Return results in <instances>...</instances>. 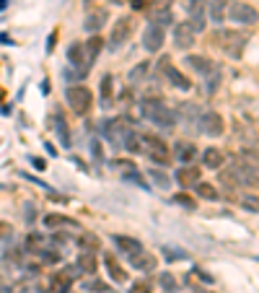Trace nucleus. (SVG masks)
<instances>
[{
  "mask_svg": "<svg viewBox=\"0 0 259 293\" xmlns=\"http://www.w3.org/2000/svg\"><path fill=\"white\" fill-rule=\"evenodd\" d=\"M215 44L228 55V58L239 60L241 55H244V47H246V37H244V34H239L236 29H220L215 34Z\"/></svg>",
  "mask_w": 259,
  "mask_h": 293,
  "instance_id": "obj_1",
  "label": "nucleus"
},
{
  "mask_svg": "<svg viewBox=\"0 0 259 293\" xmlns=\"http://www.w3.org/2000/svg\"><path fill=\"white\" fill-rule=\"evenodd\" d=\"M143 115L148 117L155 127H161V130H171L176 125V115L166 104H161V101H145V104H143Z\"/></svg>",
  "mask_w": 259,
  "mask_h": 293,
  "instance_id": "obj_2",
  "label": "nucleus"
},
{
  "mask_svg": "<svg viewBox=\"0 0 259 293\" xmlns=\"http://www.w3.org/2000/svg\"><path fill=\"white\" fill-rule=\"evenodd\" d=\"M143 153L148 156L155 166H166L168 161H171V151H168V145L161 138L151 135V132L143 135Z\"/></svg>",
  "mask_w": 259,
  "mask_h": 293,
  "instance_id": "obj_3",
  "label": "nucleus"
},
{
  "mask_svg": "<svg viewBox=\"0 0 259 293\" xmlns=\"http://www.w3.org/2000/svg\"><path fill=\"white\" fill-rule=\"evenodd\" d=\"M67 96V104H70V109L75 112V115H88V109H91L94 104V94H91V88H86V86H70L65 91Z\"/></svg>",
  "mask_w": 259,
  "mask_h": 293,
  "instance_id": "obj_4",
  "label": "nucleus"
},
{
  "mask_svg": "<svg viewBox=\"0 0 259 293\" xmlns=\"http://www.w3.org/2000/svg\"><path fill=\"white\" fill-rule=\"evenodd\" d=\"M228 18L233 24H241V26H254L259 21V10L249 3H233L228 8Z\"/></svg>",
  "mask_w": 259,
  "mask_h": 293,
  "instance_id": "obj_5",
  "label": "nucleus"
},
{
  "mask_svg": "<svg viewBox=\"0 0 259 293\" xmlns=\"http://www.w3.org/2000/svg\"><path fill=\"white\" fill-rule=\"evenodd\" d=\"M130 34H132V18H130V16L117 18L114 26H111V34H109V47H111V50L122 47V44L130 39Z\"/></svg>",
  "mask_w": 259,
  "mask_h": 293,
  "instance_id": "obj_6",
  "label": "nucleus"
},
{
  "mask_svg": "<svg viewBox=\"0 0 259 293\" xmlns=\"http://www.w3.org/2000/svg\"><path fill=\"white\" fill-rule=\"evenodd\" d=\"M127 125H130L127 119H109V122H104L106 140H109L111 145H125V138H127V135L132 132Z\"/></svg>",
  "mask_w": 259,
  "mask_h": 293,
  "instance_id": "obj_7",
  "label": "nucleus"
},
{
  "mask_svg": "<svg viewBox=\"0 0 259 293\" xmlns=\"http://www.w3.org/2000/svg\"><path fill=\"white\" fill-rule=\"evenodd\" d=\"M163 42H166V31L163 26L158 24H148L143 31V47L148 50V52H158L163 47Z\"/></svg>",
  "mask_w": 259,
  "mask_h": 293,
  "instance_id": "obj_8",
  "label": "nucleus"
},
{
  "mask_svg": "<svg viewBox=\"0 0 259 293\" xmlns=\"http://www.w3.org/2000/svg\"><path fill=\"white\" fill-rule=\"evenodd\" d=\"M200 127H202V132L205 135H210V138H218V135H223V117L218 115V112H212V109H207V112H202L200 115Z\"/></svg>",
  "mask_w": 259,
  "mask_h": 293,
  "instance_id": "obj_9",
  "label": "nucleus"
},
{
  "mask_svg": "<svg viewBox=\"0 0 259 293\" xmlns=\"http://www.w3.org/2000/svg\"><path fill=\"white\" fill-rule=\"evenodd\" d=\"M195 39H197V31L192 29L189 21H182V24L174 26V44L179 50H189L195 44Z\"/></svg>",
  "mask_w": 259,
  "mask_h": 293,
  "instance_id": "obj_10",
  "label": "nucleus"
},
{
  "mask_svg": "<svg viewBox=\"0 0 259 293\" xmlns=\"http://www.w3.org/2000/svg\"><path fill=\"white\" fill-rule=\"evenodd\" d=\"M75 270H78V267H75ZM75 270H73V267H65L62 273H54L52 280H50V291H52V293H70L73 280L78 278Z\"/></svg>",
  "mask_w": 259,
  "mask_h": 293,
  "instance_id": "obj_11",
  "label": "nucleus"
},
{
  "mask_svg": "<svg viewBox=\"0 0 259 293\" xmlns=\"http://www.w3.org/2000/svg\"><path fill=\"white\" fill-rule=\"evenodd\" d=\"M187 65L192 67L197 75H202V78H210L212 73L218 70L215 62H212L210 58H205V55H189V58H187Z\"/></svg>",
  "mask_w": 259,
  "mask_h": 293,
  "instance_id": "obj_12",
  "label": "nucleus"
},
{
  "mask_svg": "<svg viewBox=\"0 0 259 293\" xmlns=\"http://www.w3.org/2000/svg\"><path fill=\"white\" fill-rule=\"evenodd\" d=\"M200 174L202 172L197 166H182V169H176V184L184 189H192L200 184Z\"/></svg>",
  "mask_w": 259,
  "mask_h": 293,
  "instance_id": "obj_13",
  "label": "nucleus"
},
{
  "mask_svg": "<svg viewBox=\"0 0 259 293\" xmlns=\"http://www.w3.org/2000/svg\"><path fill=\"white\" fill-rule=\"evenodd\" d=\"M161 67H163V73H166V78H168V83H171V86L182 88V91H189V88H192V81H189L182 70H176L174 65H168V60H163Z\"/></svg>",
  "mask_w": 259,
  "mask_h": 293,
  "instance_id": "obj_14",
  "label": "nucleus"
},
{
  "mask_svg": "<svg viewBox=\"0 0 259 293\" xmlns=\"http://www.w3.org/2000/svg\"><path fill=\"white\" fill-rule=\"evenodd\" d=\"M67 58H70L73 65H78V73H86L88 70V55H86V44L83 42H73V47L67 50Z\"/></svg>",
  "mask_w": 259,
  "mask_h": 293,
  "instance_id": "obj_15",
  "label": "nucleus"
},
{
  "mask_svg": "<svg viewBox=\"0 0 259 293\" xmlns=\"http://www.w3.org/2000/svg\"><path fill=\"white\" fill-rule=\"evenodd\" d=\"M114 246H117V252L119 254H125V257H132V254H138L143 252V244L135 239V236H114Z\"/></svg>",
  "mask_w": 259,
  "mask_h": 293,
  "instance_id": "obj_16",
  "label": "nucleus"
},
{
  "mask_svg": "<svg viewBox=\"0 0 259 293\" xmlns=\"http://www.w3.org/2000/svg\"><path fill=\"white\" fill-rule=\"evenodd\" d=\"M202 164H205V169H215V172H220L223 164H226V153H223L220 148H215V145H210V148L202 151Z\"/></svg>",
  "mask_w": 259,
  "mask_h": 293,
  "instance_id": "obj_17",
  "label": "nucleus"
},
{
  "mask_svg": "<svg viewBox=\"0 0 259 293\" xmlns=\"http://www.w3.org/2000/svg\"><path fill=\"white\" fill-rule=\"evenodd\" d=\"M106 21H109V10L106 8H94V10H88V16H86V31H99L101 26H104L106 24Z\"/></svg>",
  "mask_w": 259,
  "mask_h": 293,
  "instance_id": "obj_18",
  "label": "nucleus"
},
{
  "mask_svg": "<svg viewBox=\"0 0 259 293\" xmlns=\"http://www.w3.org/2000/svg\"><path fill=\"white\" fill-rule=\"evenodd\" d=\"M44 226L52 229V231H60V229H81L73 218H67V216H60V213H50V216H44Z\"/></svg>",
  "mask_w": 259,
  "mask_h": 293,
  "instance_id": "obj_19",
  "label": "nucleus"
},
{
  "mask_svg": "<svg viewBox=\"0 0 259 293\" xmlns=\"http://www.w3.org/2000/svg\"><path fill=\"white\" fill-rule=\"evenodd\" d=\"M130 265L135 270H140V273H151V270H155V254L153 252H138V254H132L130 257Z\"/></svg>",
  "mask_w": 259,
  "mask_h": 293,
  "instance_id": "obj_20",
  "label": "nucleus"
},
{
  "mask_svg": "<svg viewBox=\"0 0 259 293\" xmlns=\"http://www.w3.org/2000/svg\"><path fill=\"white\" fill-rule=\"evenodd\" d=\"M104 265H106V270H109V278L114 280V283H125V280H127L125 267H122V265L114 260V254H111V252H106V254H104Z\"/></svg>",
  "mask_w": 259,
  "mask_h": 293,
  "instance_id": "obj_21",
  "label": "nucleus"
},
{
  "mask_svg": "<svg viewBox=\"0 0 259 293\" xmlns=\"http://www.w3.org/2000/svg\"><path fill=\"white\" fill-rule=\"evenodd\" d=\"M174 156H176V161H184L189 164L197 156V145L195 143H189V140H176L174 145Z\"/></svg>",
  "mask_w": 259,
  "mask_h": 293,
  "instance_id": "obj_22",
  "label": "nucleus"
},
{
  "mask_svg": "<svg viewBox=\"0 0 259 293\" xmlns=\"http://www.w3.org/2000/svg\"><path fill=\"white\" fill-rule=\"evenodd\" d=\"M75 267L81 270V273H86V275H94L96 267H99L96 252H81V254H78V260H75Z\"/></svg>",
  "mask_w": 259,
  "mask_h": 293,
  "instance_id": "obj_23",
  "label": "nucleus"
},
{
  "mask_svg": "<svg viewBox=\"0 0 259 293\" xmlns=\"http://www.w3.org/2000/svg\"><path fill=\"white\" fill-rule=\"evenodd\" d=\"M52 125H54V132H57L60 143L65 145V148H70V132H67V122L62 117V112H54L52 115Z\"/></svg>",
  "mask_w": 259,
  "mask_h": 293,
  "instance_id": "obj_24",
  "label": "nucleus"
},
{
  "mask_svg": "<svg viewBox=\"0 0 259 293\" xmlns=\"http://www.w3.org/2000/svg\"><path fill=\"white\" fill-rule=\"evenodd\" d=\"M26 246H29V252H31V254H39V257L50 249V246H47V239H44V236H39V234H29Z\"/></svg>",
  "mask_w": 259,
  "mask_h": 293,
  "instance_id": "obj_25",
  "label": "nucleus"
},
{
  "mask_svg": "<svg viewBox=\"0 0 259 293\" xmlns=\"http://www.w3.org/2000/svg\"><path fill=\"white\" fill-rule=\"evenodd\" d=\"M226 3L228 0H212L210 3V18L215 24H223V18H226Z\"/></svg>",
  "mask_w": 259,
  "mask_h": 293,
  "instance_id": "obj_26",
  "label": "nucleus"
},
{
  "mask_svg": "<svg viewBox=\"0 0 259 293\" xmlns=\"http://www.w3.org/2000/svg\"><path fill=\"white\" fill-rule=\"evenodd\" d=\"M151 24H158V26H168V24H174L171 10H168V8H155V13H153V18H151Z\"/></svg>",
  "mask_w": 259,
  "mask_h": 293,
  "instance_id": "obj_27",
  "label": "nucleus"
},
{
  "mask_svg": "<svg viewBox=\"0 0 259 293\" xmlns=\"http://www.w3.org/2000/svg\"><path fill=\"white\" fill-rule=\"evenodd\" d=\"M125 151H130V153H143V135L130 132L127 138H125Z\"/></svg>",
  "mask_w": 259,
  "mask_h": 293,
  "instance_id": "obj_28",
  "label": "nucleus"
},
{
  "mask_svg": "<svg viewBox=\"0 0 259 293\" xmlns=\"http://www.w3.org/2000/svg\"><path fill=\"white\" fill-rule=\"evenodd\" d=\"M195 192H197L202 200H218V189L212 187L210 182H200V184L195 187Z\"/></svg>",
  "mask_w": 259,
  "mask_h": 293,
  "instance_id": "obj_29",
  "label": "nucleus"
},
{
  "mask_svg": "<svg viewBox=\"0 0 259 293\" xmlns=\"http://www.w3.org/2000/svg\"><path fill=\"white\" fill-rule=\"evenodd\" d=\"M187 10H189V16H192V21L205 18V0H189Z\"/></svg>",
  "mask_w": 259,
  "mask_h": 293,
  "instance_id": "obj_30",
  "label": "nucleus"
},
{
  "mask_svg": "<svg viewBox=\"0 0 259 293\" xmlns=\"http://www.w3.org/2000/svg\"><path fill=\"white\" fill-rule=\"evenodd\" d=\"M78 246H81L83 252H96L99 249V239L91 236V234H81L78 236Z\"/></svg>",
  "mask_w": 259,
  "mask_h": 293,
  "instance_id": "obj_31",
  "label": "nucleus"
},
{
  "mask_svg": "<svg viewBox=\"0 0 259 293\" xmlns=\"http://www.w3.org/2000/svg\"><path fill=\"white\" fill-rule=\"evenodd\" d=\"M241 161L249 166L254 174H259V151H244L241 153Z\"/></svg>",
  "mask_w": 259,
  "mask_h": 293,
  "instance_id": "obj_32",
  "label": "nucleus"
},
{
  "mask_svg": "<svg viewBox=\"0 0 259 293\" xmlns=\"http://www.w3.org/2000/svg\"><path fill=\"white\" fill-rule=\"evenodd\" d=\"M101 44H104V42H101L99 37H94V39H88V42H86V55H88V62H94V60L99 58Z\"/></svg>",
  "mask_w": 259,
  "mask_h": 293,
  "instance_id": "obj_33",
  "label": "nucleus"
},
{
  "mask_svg": "<svg viewBox=\"0 0 259 293\" xmlns=\"http://www.w3.org/2000/svg\"><path fill=\"white\" fill-rule=\"evenodd\" d=\"M241 208L249 213H259V195H241Z\"/></svg>",
  "mask_w": 259,
  "mask_h": 293,
  "instance_id": "obj_34",
  "label": "nucleus"
},
{
  "mask_svg": "<svg viewBox=\"0 0 259 293\" xmlns=\"http://www.w3.org/2000/svg\"><path fill=\"white\" fill-rule=\"evenodd\" d=\"M158 283H161V288H163L166 293H174V291H176V278H174L171 273H161V275H158Z\"/></svg>",
  "mask_w": 259,
  "mask_h": 293,
  "instance_id": "obj_35",
  "label": "nucleus"
},
{
  "mask_svg": "<svg viewBox=\"0 0 259 293\" xmlns=\"http://www.w3.org/2000/svg\"><path fill=\"white\" fill-rule=\"evenodd\" d=\"M101 101H104V104L111 101V75L109 73L101 78Z\"/></svg>",
  "mask_w": 259,
  "mask_h": 293,
  "instance_id": "obj_36",
  "label": "nucleus"
},
{
  "mask_svg": "<svg viewBox=\"0 0 259 293\" xmlns=\"http://www.w3.org/2000/svg\"><path fill=\"white\" fill-rule=\"evenodd\" d=\"M174 202H176V205H182V208H187V210H197V200L189 197V195H176Z\"/></svg>",
  "mask_w": 259,
  "mask_h": 293,
  "instance_id": "obj_37",
  "label": "nucleus"
},
{
  "mask_svg": "<svg viewBox=\"0 0 259 293\" xmlns=\"http://www.w3.org/2000/svg\"><path fill=\"white\" fill-rule=\"evenodd\" d=\"M151 179H153V182L158 184L161 189H166V187H168V176L161 172V169H151Z\"/></svg>",
  "mask_w": 259,
  "mask_h": 293,
  "instance_id": "obj_38",
  "label": "nucleus"
},
{
  "mask_svg": "<svg viewBox=\"0 0 259 293\" xmlns=\"http://www.w3.org/2000/svg\"><path fill=\"white\" fill-rule=\"evenodd\" d=\"M83 288H86V291H99V293H106V291H109V286H106V283H101V280H96V278L86 280Z\"/></svg>",
  "mask_w": 259,
  "mask_h": 293,
  "instance_id": "obj_39",
  "label": "nucleus"
},
{
  "mask_svg": "<svg viewBox=\"0 0 259 293\" xmlns=\"http://www.w3.org/2000/svg\"><path fill=\"white\" fill-rule=\"evenodd\" d=\"M8 239H13V226L5 223V221H0V244L8 241Z\"/></svg>",
  "mask_w": 259,
  "mask_h": 293,
  "instance_id": "obj_40",
  "label": "nucleus"
},
{
  "mask_svg": "<svg viewBox=\"0 0 259 293\" xmlns=\"http://www.w3.org/2000/svg\"><path fill=\"white\" fill-rule=\"evenodd\" d=\"M114 169H119L122 174H132L135 164H132V161H125V159H117V161H114Z\"/></svg>",
  "mask_w": 259,
  "mask_h": 293,
  "instance_id": "obj_41",
  "label": "nucleus"
},
{
  "mask_svg": "<svg viewBox=\"0 0 259 293\" xmlns=\"http://www.w3.org/2000/svg\"><path fill=\"white\" fill-rule=\"evenodd\" d=\"M130 293H151V283L148 280H138V283H132Z\"/></svg>",
  "mask_w": 259,
  "mask_h": 293,
  "instance_id": "obj_42",
  "label": "nucleus"
},
{
  "mask_svg": "<svg viewBox=\"0 0 259 293\" xmlns=\"http://www.w3.org/2000/svg\"><path fill=\"white\" fill-rule=\"evenodd\" d=\"M166 252V260H187V252H182V249H163Z\"/></svg>",
  "mask_w": 259,
  "mask_h": 293,
  "instance_id": "obj_43",
  "label": "nucleus"
},
{
  "mask_svg": "<svg viewBox=\"0 0 259 293\" xmlns=\"http://www.w3.org/2000/svg\"><path fill=\"white\" fill-rule=\"evenodd\" d=\"M148 65H151V62H140V65H138V70H132V73H130L132 81H140V78H143L145 73H148Z\"/></svg>",
  "mask_w": 259,
  "mask_h": 293,
  "instance_id": "obj_44",
  "label": "nucleus"
},
{
  "mask_svg": "<svg viewBox=\"0 0 259 293\" xmlns=\"http://www.w3.org/2000/svg\"><path fill=\"white\" fill-rule=\"evenodd\" d=\"M145 5H148V0H132V8L135 10H143Z\"/></svg>",
  "mask_w": 259,
  "mask_h": 293,
  "instance_id": "obj_45",
  "label": "nucleus"
},
{
  "mask_svg": "<svg viewBox=\"0 0 259 293\" xmlns=\"http://www.w3.org/2000/svg\"><path fill=\"white\" fill-rule=\"evenodd\" d=\"M155 5H158V8H168V5H171V0H155Z\"/></svg>",
  "mask_w": 259,
  "mask_h": 293,
  "instance_id": "obj_46",
  "label": "nucleus"
},
{
  "mask_svg": "<svg viewBox=\"0 0 259 293\" xmlns=\"http://www.w3.org/2000/svg\"><path fill=\"white\" fill-rule=\"evenodd\" d=\"M94 156H96V159L101 161V148H99V143H94Z\"/></svg>",
  "mask_w": 259,
  "mask_h": 293,
  "instance_id": "obj_47",
  "label": "nucleus"
},
{
  "mask_svg": "<svg viewBox=\"0 0 259 293\" xmlns=\"http://www.w3.org/2000/svg\"><path fill=\"white\" fill-rule=\"evenodd\" d=\"M31 164L37 166V169H44V161H42V159H31Z\"/></svg>",
  "mask_w": 259,
  "mask_h": 293,
  "instance_id": "obj_48",
  "label": "nucleus"
},
{
  "mask_svg": "<svg viewBox=\"0 0 259 293\" xmlns=\"http://www.w3.org/2000/svg\"><path fill=\"white\" fill-rule=\"evenodd\" d=\"M21 293H39L37 288H26V291H21Z\"/></svg>",
  "mask_w": 259,
  "mask_h": 293,
  "instance_id": "obj_49",
  "label": "nucleus"
},
{
  "mask_svg": "<svg viewBox=\"0 0 259 293\" xmlns=\"http://www.w3.org/2000/svg\"><path fill=\"white\" fill-rule=\"evenodd\" d=\"M5 5H8V0H0V10H3Z\"/></svg>",
  "mask_w": 259,
  "mask_h": 293,
  "instance_id": "obj_50",
  "label": "nucleus"
},
{
  "mask_svg": "<svg viewBox=\"0 0 259 293\" xmlns=\"http://www.w3.org/2000/svg\"><path fill=\"white\" fill-rule=\"evenodd\" d=\"M111 3H114V5H119V3H125V0H111Z\"/></svg>",
  "mask_w": 259,
  "mask_h": 293,
  "instance_id": "obj_51",
  "label": "nucleus"
},
{
  "mask_svg": "<svg viewBox=\"0 0 259 293\" xmlns=\"http://www.w3.org/2000/svg\"><path fill=\"white\" fill-rule=\"evenodd\" d=\"M86 3H91V0H86Z\"/></svg>",
  "mask_w": 259,
  "mask_h": 293,
  "instance_id": "obj_52",
  "label": "nucleus"
}]
</instances>
